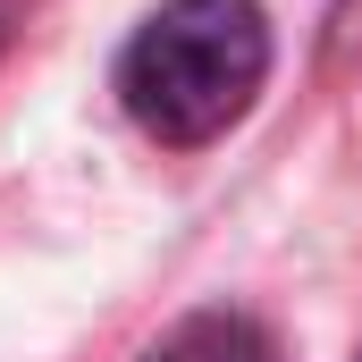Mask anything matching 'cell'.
<instances>
[{
	"mask_svg": "<svg viewBox=\"0 0 362 362\" xmlns=\"http://www.w3.org/2000/svg\"><path fill=\"white\" fill-rule=\"evenodd\" d=\"M262 76H270V25L253 0H169L118 59L127 118L177 152L228 135L253 110Z\"/></svg>",
	"mask_w": 362,
	"mask_h": 362,
	"instance_id": "6da1fadb",
	"label": "cell"
},
{
	"mask_svg": "<svg viewBox=\"0 0 362 362\" xmlns=\"http://www.w3.org/2000/svg\"><path fill=\"white\" fill-rule=\"evenodd\" d=\"M144 362H278V346H270V329L245 320V312H194Z\"/></svg>",
	"mask_w": 362,
	"mask_h": 362,
	"instance_id": "7a4b0ae2",
	"label": "cell"
}]
</instances>
